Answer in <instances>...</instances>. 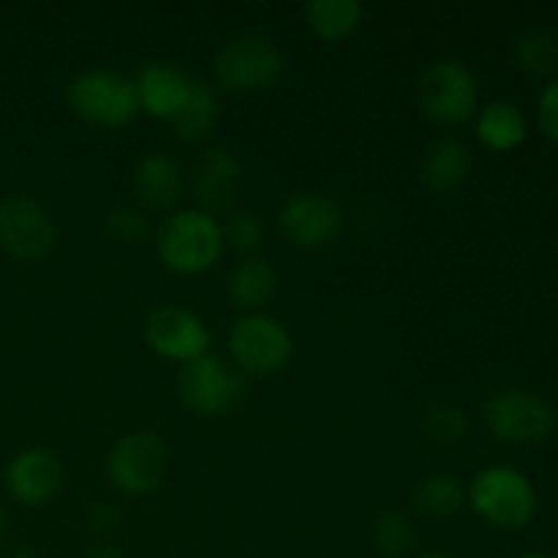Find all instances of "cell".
<instances>
[{
  "instance_id": "cell-8",
  "label": "cell",
  "mask_w": 558,
  "mask_h": 558,
  "mask_svg": "<svg viewBox=\"0 0 558 558\" xmlns=\"http://www.w3.org/2000/svg\"><path fill=\"white\" fill-rule=\"evenodd\" d=\"M169 472V452L150 430H134L114 441L107 458V474L125 496H145L163 483Z\"/></svg>"
},
{
  "instance_id": "cell-28",
  "label": "cell",
  "mask_w": 558,
  "mask_h": 558,
  "mask_svg": "<svg viewBox=\"0 0 558 558\" xmlns=\"http://www.w3.org/2000/svg\"><path fill=\"white\" fill-rule=\"evenodd\" d=\"M537 118H539V125H543L545 136L558 142V76H554V80L543 87V93H539Z\"/></svg>"
},
{
  "instance_id": "cell-19",
  "label": "cell",
  "mask_w": 558,
  "mask_h": 558,
  "mask_svg": "<svg viewBox=\"0 0 558 558\" xmlns=\"http://www.w3.org/2000/svg\"><path fill=\"white\" fill-rule=\"evenodd\" d=\"M477 136L490 150H512L526 136V118L510 101H494L477 114Z\"/></svg>"
},
{
  "instance_id": "cell-29",
  "label": "cell",
  "mask_w": 558,
  "mask_h": 558,
  "mask_svg": "<svg viewBox=\"0 0 558 558\" xmlns=\"http://www.w3.org/2000/svg\"><path fill=\"white\" fill-rule=\"evenodd\" d=\"M120 523H123V518H120L118 507L112 505H96L87 512V529H90L96 537H109V534L118 532Z\"/></svg>"
},
{
  "instance_id": "cell-17",
  "label": "cell",
  "mask_w": 558,
  "mask_h": 558,
  "mask_svg": "<svg viewBox=\"0 0 558 558\" xmlns=\"http://www.w3.org/2000/svg\"><path fill=\"white\" fill-rule=\"evenodd\" d=\"M469 172H472V153H469L466 142L458 136H445V140L434 142L420 167V178L434 191L458 189L469 178Z\"/></svg>"
},
{
  "instance_id": "cell-23",
  "label": "cell",
  "mask_w": 558,
  "mask_h": 558,
  "mask_svg": "<svg viewBox=\"0 0 558 558\" xmlns=\"http://www.w3.org/2000/svg\"><path fill=\"white\" fill-rule=\"evenodd\" d=\"M515 60L526 74L554 76L558 71V38L543 27L523 31L515 41Z\"/></svg>"
},
{
  "instance_id": "cell-24",
  "label": "cell",
  "mask_w": 558,
  "mask_h": 558,
  "mask_svg": "<svg viewBox=\"0 0 558 558\" xmlns=\"http://www.w3.org/2000/svg\"><path fill=\"white\" fill-rule=\"evenodd\" d=\"M371 543L385 558H403L414 550L417 534L403 512H385L371 526Z\"/></svg>"
},
{
  "instance_id": "cell-9",
  "label": "cell",
  "mask_w": 558,
  "mask_h": 558,
  "mask_svg": "<svg viewBox=\"0 0 558 558\" xmlns=\"http://www.w3.org/2000/svg\"><path fill=\"white\" fill-rule=\"evenodd\" d=\"M229 354L238 368L254 376H272L292 360V336L281 322L265 314H245L229 330Z\"/></svg>"
},
{
  "instance_id": "cell-32",
  "label": "cell",
  "mask_w": 558,
  "mask_h": 558,
  "mask_svg": "<svg viewBox=\"0 0 558 558\" xmlns=\"http://www.w3.org/2000/svg\"><path fill=\"white\" fill-rule=\"evenodd\" d=\"M518 558H556V556L545 554V550H526V554H521Z\"/></svg>"
},
{
  "instance_id": "cell-22",
  "label": "cell",
  "mask_w": 558,
  "mask_h": 558,
  "mask_svg": "<svg viewBox=\"0 0 558 558\" xmlns=\"http://www.w3.org/2000/svg\"><path fill=\"white\" fill-rule=\"evenodd\" d=\"M305 16L322 41H343L363 20V5L357 0H314Z\"/></svg>"
},
{
  "instance_id": "cell-31",
  "label": "cell",
  "mask_w": 558,
  "mask_h": 558,
  "mask_svg": "<svg viewBox=\"0 0 558 558\" xmlns=\"http://www.w3.org/2000/svg\"><path fill=\"white\" fill-rule=\"evenodd\" d=\"M3 558H38V554L33 548H27V545H14Z\"/></svg>"
},
{
  "instance_id": "cell-13",
  "label": "cell",
  "mask_w": 558,
  "mask_h": 558,
  "mask_svg": "<svg viewBox=\"0 0 558 558\" xmlns=\"http://www.w3.org/2000/svg\"><path fill=\"white\" fill-rule=\"evenodd\" d=\"M189 183L194 191L199 210L205 213H232L243 194V167L238 158L221 145H210L196 153L189 169Z\"/></svg>"
},
{
  "instance_id": "cell-21",
  "label": "cell",
  "mask_w": 558,
  "mask_h": 558,
  "mask_svg": "<svg viewBox=\"0 0 558 558\" xmlns=\"http://www.w3.org/2000/svg\"><path fill=\"white\" fill-rule=\"evenodd\" d=\"M218 118V98L213 93V87L207 82L194 80L191 82L189 101L183 104L178 114H174L169 123H172L174 134L185 142H196L202 136H207V131L216 125Z\"/></svg>"
},
{
  "instance_id": "cell-15",
  "label": "cell",
  "mask_w": 558,
  "mask_h": 558,
  "mask_svg": "<svg viewBox=\"0 0 558 558\" xmlns=\"http://www.w3.org/2000/svg\"><path fill=\"white\" fill-rule=\"evenodd\" d=\"M191 76L180 65L163 63H145L136 74V96H140V109L158 120H172L183 109L191 93Z\"/></svg>"
},
{
  "instance_id": "cell-4",
  "label": "cell",
  "mask_w": 558,
  "mask_h": 558,
  "mask_svg": "<svg viewBox=\"0 0 558 558\" xmlns=\"http://www.w3.org/2000/svg\"><path fill=\"white\" fill-rule=\"evenodd\" d=\"M69 107L76 118L98 129H120L129 125L140 112V96L131 76L118 71H82L69 82Z\"/></svg>"
},
{
  "instance_id": "cell-7",
  "label": "cell",
  "mask_w": 558,
  "mask_h": 558,
  "mask_svg": "<svg viewBox=\"0 0 558 558\" xmlns=\"http://www.w3.org/2000/svg\"><path fill=\"white\" fill-rule=\"evenodd\" d=\"M423 112L439 125H463L480 104L477 80L461 60H439L420 80Z\"/></svg>"
},
{
  "instance_id": "cell-25",
  "label": "cell",
  "mask_w": 558,
  "mask_h": 558,
  "mask_svg": "<svg viewBox=\"0 0 558 558\" xmlns=\"http://www.w3.org/2000/svg\"><path fill=\"white\" fill-rule=\"evenodd\" d=\"M425 434L436 445H461L472 434V420L463 412L461 407H452V403H439V407L430 409L425 414Z\"/></svg>"
},
{
  "instance_id": "cell-3",
  "label": "cell",
  "mask_w": 558,
  "mask_h": 558,
  "mask_svg": "<svg viewBox=\"0 0 558 558\" xmlns=\"http://www.w3.org/2000/svg\"><path fill=\"white\" fill-rule=\"evenodd\" d=\"M483 423L499 441L507 445H543L554 439L558 428L556 407L532 390H499L485 401Z\"/></svg>"
},
{
  "instance_id": "cell-11",
  "label": "cell",
  "mask_w": 558,
  "mask_h": 558,
  "mask_svg": "<svg viewBox=\"0 0 558 558\" xmlns=\"http://www.w3.org/2000/svg\"><path fill=\"white\" fill-rule=\"evenodd\" d=\"M147 347L158 357L174 360V363H191L210 352V330L199 314L183 308V305H158L145 322Z\"/></svg>"
},
{
  "instance_id": "cell-14",
  "label": "cell",
  "mask_w": 558,
  "mask_h": 558,
  "mask_svg": "<svg viewBox=\"0 0 558 558\" xmlns=\"http://www.w3.org/2000/svg\"><path fill=\"white\" fill-rule=\"evenodd\" d=\"M3 483L22 507H41L63 488V463L47 447H27L5 463Z\"/></svg>"
},
{
  "instance_id": "cell-10",
  "label": "cell",
  "mask_w": 558,
  "mask_h": 558,
  "mask_svg": "<svg viewBox=\"0 0 558 558\" xmlns=\"http://www.w3.org/2000/svg\"><path fill=\"white\" fill-rule=\"evenodd\" d=\"M58 243L49 213L27 194H11L0 199V245L20 262L47 259Z\"/></svg>"
},
{
  "instance_id": "cell-6",
  "label": "cell",
  "mask_w": 558,
  "mask_h": 558,
  "mask_svg": "<svg viewBox=\"0 0 558 558\" xmlns=\"http://www.w3.org/2000/svg\"><path fill=\"white\" fill-rule=\"evenodd\" d=\"M213 71L218 85L227 90L256 93L270 87L281 76L283 54L270 38L245 33L218 49Z\"/></svg>"
},
{
  "instance_id": "cell-20",
  "label": "cell",
  "mask_w": 558,
  "mask_h": 558,
  "mask_svg": "<svg viewBox=\"0 0 558 558\" xmlns=\"http://www.w3.org/2000/svg\"><path fill=\"white\" fill-rule=\"evenodd\" d=\"M463 501H466V488L456 474H430L414 490V510L425 521H447L461 510Z\"/></svg>"
},
{
  "instance_id": "cell-26",
  "label": "cell",
  "mask_w": 558,
  "mask_h": 558,
  "mask_svg": "<svg viewBox=\"0 0 558 558\" xmlns=\"http://www.w3.org/2000/svg\"><path fill=\"white\" fill-rule=\"evenodd\" d=\"M223 245H232L240 254H254L265 243V223L251 210H232L221 227Z\"/></svg>"
},
{
  "instance_id": "cell-18",
  "label": "cell",
  "mask_w": 558,
  "mask_h": 558,
  "mask_svg": "<svg viewBox=\"0 0 558 558\" xmlns=\"http://www.w3.org/2000/svg\"><path fill=\"white\" fill-rule=\"evenodd\" d=\"M278 289V272L276 267L267 259H259V256H248V259L240 262L227 278V294L238 308L256 311L265 303H270L272 294Z\"/></svg>"
},
{
  "instance_id": "cell-1",
  "label": "cell",
  "mask_w": 558,
  "mask_h": 558,
  "mask_svg": "<svg viewBox=\"0 0 558 558\" xmlns=\"http://www.w3.org/2000/svg\"><path fill=\"white\" fill-rule=\"evenodd\" d=\"M466 501L488 526L501 532H521L539 510L532 480L515 466L483 469L469 485Z\"/></svg>"
},
{
  "instance_id": "cell-27",
  "label": "cell",
  "mask_w": 558,
  "mask_h": 558,
  "mask_svg": "<svg viewBox=\"0 0 558 558\" xmlns=\"http://www.w3.org/2000/svg\"><path fill=\"white\" fill-rule=\"evenodd\" d=\"M107 232L118 243L136 245L142 240H147V234H150V221L136 207H114L107 216Z\"/></svg>"
},
{
  "instance_id": "cell-5",
  "label": "cell",
  "mask_w": 558,
  "mask_h": 558,
  "mask_svg": "<svg viewBox=\"0 0 558 558\" xmlns=\"http://www.w3.org/2000/svg\"><path fill=\"white\" fill-rule=\"evenodd\" d=\"M178 396L189 412L199 417H221L245 396L243 374L218 354H202L180 365Z\"/></svg>"
},
{
  "instance_id": "cell-12",
  "label": "cell",
  "mask_w": 558,
  "mask_h": 558,
  "mask_svg": "<svg viewBox=\"0 0 558 558\" xmlns=\"http://www.w3.org/2000/svg\"><path fill=\"white\" fill-rule=\"evenodd\" d=\"M278 227L283 238L298 248H325L341 232L343 216L336 199L327 194L303 191L283 202L278 213Z\"/></svg>"
},
{
  "instance_id": "cell-30",
  "label": "cell",
  "mask_w": 558,
  "mask_h": 558,
  "mask_svg": "<svg viewBox=\"0 0 558 558\" xmlns=\"http://www.w3.org/2000/svg\"><path fill=\"white\" fill-rule=\"evenodd\" d=\"M85 558H125L120 550L109 548V545H96V548H90L85 554Z\"/></svg>"
},
{
  "instance_id": "cell-16",
  "label": "cell",
  "mask_w": 558,
  "mask_h": 558,
  "mask_svg": "<svg viewBox=\"0 0 558 558\" xmlns=\"http://www.w3.org/2000/svg\"><path fill=\"white\" fill-rule=\"evenodd\" d=\"M134 191L147 210H167L183 194V169L169 153H147L134 169Z\"/></svg>"
},
{
  "instance_id": "cell-34",
  "label": "cell",
  "mask_w": 558,
  "mask_h": 558,
  "mask_svg": "<svg viewBox=\"0 0 558 558\" xmlns=\"http://www.w3.org/2000/svg\"><path fill=\"white\" fill-rule=\"evenodd\" d=\"M417 558H456V556L445 554V550H430V554H423V556H417Z\"/></svg>"
},
{
  "instance_id": "cell-2",
  "label": "cell",
  "mask_w": 558,
  "mask_h": 558,
  "mask_svg": "<svg viewBox=\"0 0 558 558\" xmlns=\"http://www.w3.org/2000/svg\"><path fill=\"white\" fill-rule=\"evenodd\" d=\"M158 256L180 276L210 270L223 251L221 223L205 210H178L158 229Z\"/></svg>"
},
{
  "instance_id": "cell-33",
  "label": "cell",
  "mask_w": 558,
  "mask_h": 558,
  "mask_svg": "<svg viewBox=\"0 0 558 558\" xmlns=\"http://www.w3.org/2000/svg\"><path fill=\"white\" fill-rule=\"evenodd\" d=\"M5 529H9V521H5V512H3V507H0V543L5 539Z\"/></svg>"
}]
</instances>
